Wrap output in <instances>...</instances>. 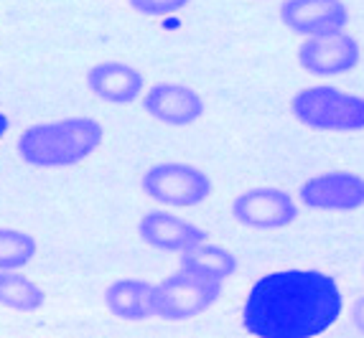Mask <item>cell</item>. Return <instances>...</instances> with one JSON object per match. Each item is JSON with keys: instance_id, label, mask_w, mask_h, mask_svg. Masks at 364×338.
Segmentation results:
<instances>
[{"instance_id": "1", "label": "cell", "mask_w": 364, "mask_h": 338, "mask_svg": "<svg viewBox=\"0 0 364 338\" xmlns=\"http://www.w3.org/2000/svg\"><path fill=\"white\" fill-rule=\"evenodd\" d=\"M336 280L318 270L270 272L250 288L242 323L257 338H314L341 315Z\"/></svg>"}, {"instance_id": "2", "label": "cell", "mask_w": 364, "mask_h": 338, "mask_svg": "<svg viewBox=\"0 0 364 338\" xmlns=\"http://www.w3.org/2000/svg\"><path fill=\"white\" fill-rule=\"evenodd\" d=\"M102 143V125L92 117H67L28 127L18 138V153L36 168L77 165Z\"/></svg>"}, {"instance_id": "3", "label": "cell", "mask_w": 364, "mask_h": 338, "mask_svg": "<svg viewBox=\"0 0 364 338\" xmlns=\"http://www.w3.org/2000/svg\"><path fill=\"white\" fill-rule=\"evenodd\" d=\"M291 112L301 125L321 133L364 130V97L336 87H306L291 99Z\"/></svg>"}, {"instance_id": "4", "label": "cell", "mask_w": 364, "mask_h": 338, "mask_svg": "<svg viewBox=\"0 0 364 338\" xmlns=\"http://www.w3.org/2000/svg\"><path fill=\"white\" fill-rule=\"evenodd\" d=\"M222 295V283L178 267L156 285V315L164 320H188L209 310Z\"/></svg>"}, {"instance_id": "5", "label": "cell", "mask_w": 364, "mask_h": 338, "mask_svg": "<svg viewBox=\"0 0 364 338\" xmlns=\"http://www.w3.org/2000/svg\"><path fill=\"white\" fill-rule=\"evenodd\" d=\"M143 191L158 204L188 209L212 196V178L188 163H156L143 175Z\"/></svg>"}, {"instance_id": "6", "label": "cell", "mask_w": 364, "mask_h": 338, "mask_svg": "<svg viewBox=\"0 0 364 338\" xmlns=\"http://www.w3.org/2000/svg\"><path fill=\"white\" fill-rule=\"evenodd\" d=\"M232 217L250 229H283L298 219V206L283 188H250L232 201Z\"/></svg>"}, {"instance_id": "7", "label": "cell", "mask_w": 364, "mask_h": 338, "mask_svg": "<svg viewBox=\"0 0 364 338\" xmlns=\"http://www.w3.org/2000/svg\"><path fill=\"white\" fill-rule=\"evenodd\" d=\"M301 201L318 212H357L364 206V175L354 170L318 173L301 186Z\"/></svg>"}, {"instance_id": "8", "label": "cell", "mask_w": 364, "mask_h": 338, "mask_svg": "<svg viewBox=\"0 0 364 338\" xmlns=\"http://www.w3.org/2000/svg\"><path fill=\"white\" fill-rule=\"evenodd\" d=\"M362 46L352 33H331L321 38H306L298 46V64L314 77H339L359 67Z\"/></svg>"}, {"instance_id": "9", "label": "cell", "mask_w": 364, "mask_h": 338, "mask_svg": "<svg viewBox=\"0 0 364 338\" xmlns=\"http://www.w3.org/2000/svg\"><path fill=\"white\" fill-rule=\"evenodd\" d=\"M280 21L298 36L321 38L346 28L349 8L344 0H283Z\"/></svg>"}, {"instance_id": "10", "label": "cell", "mask_w": 364, "mask_h": 338, "mask_svg": "<svg viewBox=\"0 0 364 338\" xmlns=\"http://www.w3.org/2000/svg\"><path fill=\"white\" fill-rule=\"evenodd\" d=\"M140 239L146 241L148 247L161 249V252H181L186 254L188 249L199 247L207 241V231L196 227V224L186 222V219L176 217L171 212H148L138 224Z\"/></svg>"}, {"instance_id": "11", "label": "cell", "mask_w": 364, "mask_h": 338, "mask_svg": "<svg viewBox=\"0 0 364 338\" xmlns=\"http://www.w3.org/2000/svg\"><path fill=\"white\" fill-rule=\"evenodd\" d=\"M143 107L151 117L166 125H191L204 115V99L196 89L183 84H153L143 97Z\"/></svg>"}, {"instance_id": "12", "label": "cell", "mask_w": 364, "mask_h": 338, "mask_svg": "<svg viewBox=\"0 0 364 338\" xmlns=\"http://www.w3.org/2000/svg\"><path fill=\"white\" fill-rule=\"evenodd\" d=\"M146 77L135 67L120 64V61H105L92 67L87 74V87H90L100 99L112 104H128L135 102L143 94Z\"/></svg>"}, {"instance_id": "13", "label": "cell", "mask_w": 364, "mask_h": 338, "mask_svg": "<svg viewBox=\"0 0 364 338\" xmlns=\"http://www.w3.org/2000/svg\"><path fill=\"white\" fill-rule=\"evenodd\" d=\"M109 313L122 320H146L156 315V285L148 280H117L105 290Z\"/></svg>"}, {"instance_id": "14", "label": "cell", "mask_w": 364, "mask_h": 338, "mask_svg": "<svg viewBox=\"0 0 364 338\" xmlns=\"http://www.w3.org/2000/svg\"><path fill=\"white\" fill-rule=\"evenodd\" d=\"M181 267L186 270H194L199 275H207L212 280L225 283L237 272V257L225 247H217V244H199V247L188 249L181 257Z\"/></svg>"}, {"instance_id": "15", "label": "cell", "mask_w": 364, "mask_h": 338, "mask_svg": "<svg viewBox=\"0 0 364 338\" xmlns=\"http://www.w3.org/2000/svg\"><path fill=\"white\" fill-rule=\"evenodd\" d=\"M46 300V293L38 288L33 280H28L26 275L18 272H0V305L18 313H31L38 310Z\"/></svg>"}, {"instance_id": "16", "label": "cell", "mask_w": 364, "mask_h": 338, "mask_svg": "<svg viewBox=\"0 0 364 338\" xmlns=\"http://www.w3.org/2000/svg\"><path fill=\"white\" fill-rule=\"evenodd\" d=\"M36 254V239L18 229H0V272L18 270Z\"/></svg>"}, {"instance_id": "17", "label": "cell", "mask_w": 364, "mask_h": 338, "mask_svg": "<svg viewBox=\"0 0 364 338\" xmlns=\"http://www.w3.org/2000/svg\"><path fill=\"white\" fill-rule=\"evenodd\" d=\"M191 0H130V6L143 16H168V13L181 11Z\"/></svg>"}, {"instance_id": "18", "label": "cell", "mask_w": 364, "mask_h": 338, "mask_svg": "<svg viewBox=\"0 0 364 338\" xmlns=\"http://www.w3.org/2000/svg\"><path fill=\"white\" fill-rule=\"evenodd\" d=\"M352 318H354V326H357L359 331L364 333V298H359V300L354 302V313H352Z\"/></svg>"}, {"instance_id": "19", "label": "cell", "mask_w": 364, "mask_h": 338, "mask_svg": "<svg viewBox=\"0 0 364 338\" xmlns=\"http://www.w3.org/2000/svg\"><path fill=\"white\" fill-rule=\"evenodd\" d=\"M6 130H8V117L3 115V112H0V138L6 135Z\"/></svg>"}]
</instances>
